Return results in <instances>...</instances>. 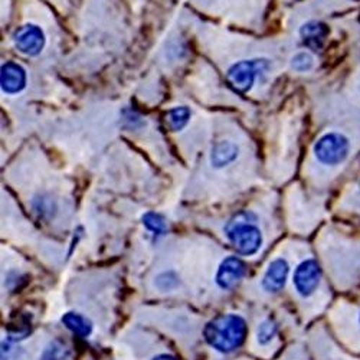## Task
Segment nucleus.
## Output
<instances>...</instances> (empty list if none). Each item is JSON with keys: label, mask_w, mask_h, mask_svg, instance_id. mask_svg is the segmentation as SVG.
Returning a JSON list of instances; mask_svg holds the SVG:
<instances>
[{"label": "nucleus", "mask_w": 360, "mask_h": 360, "mask_svg": "<svg viewBox=\"0 0 360 360\" xmlns=\"http://www.w3.org/2000/svg\"><path fill=\"white\" fill-rule=\"evenodd\" d=\"M153 360H176V359L173 356H170V354H159Z\"/></svg>", "instance_id": "obj_22"}, {"label": "nucleus", "mask_w": 360, "mask_h": 360, "mask_svg": "<svg viewBox=\"0 0 360 360\" xmlns=\"http://www.w3.org/2000/svg\"><path fill=\"white\" fill-rule=\"evenodd\" d=\"M63 324L78 338H88L93 333V323L78 313L64 314Z\"/></svg>", "instance_id": "obj_12"}, {"label": "nucleus", "mask_w": 360, "mask_h": 360, "mask_svg": "<svg viewBox=\"0 0 360 360\" xmlns=\"http://www.w3.org/2000/svg\"><path fill=\"white\" fill-rule=\"evenodd\" d=\"M8 333H9V340L13 343L25 339L29 333H31V317H27L25 314L19 316L15 321L9 324Z\"/></svg>", "instance_id": "obj_14"}, {"label": "nucleus", "mask_w": 360, "mask_h": 360, "mask_svg": "<svg viewBox=\"0 0 360 360\" xmlns=\"http://www.w3.org/2000/svg\"><path fill=\"white\" fill-rule=\"evenodd\" d=\"M328 37V27L317 20H310L300 27V38L306 46L311 49H320Z\"/></svg>", "instance_id": "obj_10"}, {"label": "nucleus", "mask_w": 360, "mask_h": 360, "mask_svg": "<svg viewBox=\"0 0 360 360\" xmlns=\"http://www.w3.org/2000/svg\"><path fill=\"white\" fill-rule=\"evenodd\" d=\"M13 342L8 340L2 345V360H19L20 359V350L19 347L12 346Z\"/></svg>", "instance_id": "obj_20"}, {"label": "nucleus", "mask_w": 360, "mask_h": 360, "mask_svg": "<svg viewBox=\"0 0 360 360\" xmlns=\"http://www.w3.org/2000/svg\"><path fill=\"white\" fill-rule=\"evenodd\" d=\"M291 68L295 72H309L310 70L314 68V56L310 52L302 51L297 52L292 58H291Z\"/></svg>", "instance_id": "obj_17"}, {"label": "nucleus", "mask_w": 360, "mask_h": 360, "mask_svg": "<svg viewBox=\"0 0 360 360\" xmlns=\"http://www.w3.org/2000/svg\"><path fill=\"white\" fill-rule=\"evenodd\" d=\"M156 285L159 290L162 291H170L177 285V277L174 273L167 271V273H162L160 276H158L156 278Z\"/></svg>", "instance_id": "obj_19"}, {"label": "nucleus", "mask_w": 360, "mask_h": 360, "mask_svg": "<svg viewBox=\"0 0 360 360\" xmlns=\"http://www.w3.org/2000/svg\"><path fill=\"white\" fill-rule=\"evenodd\" d=\"M350 140L338 131L323 134L314 144L316 159L326 166H338L343 163L350 153Z\"/></svg>", "instance_id": "obj_3"}, {"label": "nucleus", "mask_w": 360, "mask_h": 360, "mask_svg": "<svg viewBox=\"0 0 360 360\" xmlns=\"http://www.w3.org/2000/svg\"><path fill=\"white\" fill-rule=\"evenodd\" d=\"M238 147L232 141H218L211 150V163L217 169L231 165L238 158Z\"/></svg>", "instance_id": "obj_11"}, {"label": "nucleus", "mask_w": 360, "mask_h": 360, "mask_svg": "<svg viewBox=\"0 0 360 360\" xmlns=\"http://www.w3.org/2000/svg\"><path fill=\"white\" fill-rule=\"evenodd\" d=\"M277 332H278V324L274 320L271 319L264 320L257 330V339L259 345H266L271 342L276 338Z\"/></svg>", "instance_id": "obj_18"}, {"label": "nucleus", "mask_w": 360, "mask_h": 360, "mask_svg": "<svg viewBox=\"0 0 360 360\" xmlns=\"http://www.w3.org/2000/svg\"><path fill=\"white\" fill-rule=\"evenodd\" d=\"M0 85L6 94H18L26 86V71L16 63H6L0 72Z\"/></svg>", "instance_id": "obj_9"}, {"label": "nucleus", "mask_w": 360, "mask_h": 360, "mask_svg": "<svg viewBox=\"0 0 360 360\" xmlns=\"http://www.w3.org/2000/svg\"><path fill=\"white\" fill-rule=\"evenodd\" d=\"M247 266L241 259L236 257H228L221 262L218 268L217 284L222 290H232L243 280Z\"/></svg>", "instance_id": "obj_7"}, {"label": "nucleus", "mask_w": 360, "mask_h": 360, "mask_svg": "<svg viewBox=\"0 0 360 360\" xmlns=\"http://www.w3.org/2000/svg\"><path fill=\"white\" fill-rule=\"evenodd\" d=\"M143 225L153 233L155 239L162 238L167 232V224L160 214L156 212H147L143 217Z\"/></svg>", "instance_id": "obj_15"}, {"label": "nucleus", "mask_w": 360, "mask_h": 360, "mask_svg": "<svg viewBox=\"0 0 360 360\" xmlns=\"http://www.w3.org/2000/svg\"><path fill=\"white\" fill-rule=\"evenodd\" d=\"M70 354H71V352L64 342L53 340L42 352L39 360H67L70 357Z\"/></svg>", "instance_id": "obj_16"}, {"label": "nucleus", "mask_w": 360, "mask_h": 360, "mask_svg": "<svg viewBox=\"0 0 360 360\" xmlns=\"http://www.w3.org/2000/svg\"><path fill=\"white\" fill-rule=\"evenodd\" d=\"M247 333V323L241 316L221 314L205 326L203 338L217 352L231 353L243 346Z\"/></svg>", "instance_id": "obj_1"}, {"label": "nucleus", "mask_w": 360, "mask_h": 360, "mask_svg": "<svg viewBox=\"0 0 360 360\" xmlns=\"http://www.w3.org/2000/svg\"><path fill=\"white\" fill-rule=\"evenodd\" d=\"M45 34L37 25L26 23L16 29L13 34V44L19 52L27 56H37L45 46Z\"/></svg>", "instance_id": "obj_6"}, {"label": "nucleus", "mask_w": 360, "mask_h": 360, "mask_svg": "<svg viewBox=\"0 0 360 360\" xmlns=\"http://www.w3.org/2000/svg\"><path fill=\"white\" fill-rule=\"evenodd\" d=\"M288 274H290V264L287 262L285 258H276L274 261L269 262L266 271L264 274L262 278V288L266 292H280L287 280H288Z\"/></svg>", "instance_id": "obj_8"}, {"label": "nucleus", "mask_w": 360, "mask_h": 360, "mask_svg": "<svg viewBox=\"0 0 360 360\" xmlns=\"http://www.w3.org/2000/svg\"><path fill=\"white\" fill-rule=\"evenodd\" d=\"M191 110L185 105H180V107H174L172 110L167 111L166 114V123L170 127V130L173 131H179L182 130L188 126L189 120H191Z\"/></svg>", "instance_id": "obj_13"}, {"label": "nucleus", "mask_w": 360, "mask_h": 360, "mask_svg": "<svg viewBox=\"0 0 360 360\" xmlns=\"http://www.w3.org/2000/svg\"><path fill=\"white\" fill-rule=\"evenodd\" d=\"M271 70V63L266 58L244 59L233 64L228 70V79L239 93H247L252 88L257 77H261Z\"/></svg>", "instance_id": "obj_4"}, {"label": "nucleus", "mask_w": 360, "mask_h": 360, "mask_svg": "<svg viewBox=\"0 0 360 360\" xmlns=\"http://www.w3.org/2000/svg\"><path fill=\"white\" fill-rule=\"evenodd\" d=\"M323 283V269L314 258H306L300 262L292 274L294 291L304 300L311 298L320 290Z\"/></svg>", "instance_id": "obj_5"}, {"label": "nucleus", "mask_w": 360, "mask_h": 360, "mask_svg": "<svg viewBox=\"0 0 360 360\" xmlns=\"http://www.w3.org/2000/svg\"><path fill=\"white\" fill-rule=\"evenodd\" d=\"M352 332L360 340V302L357 306L352 307Z\"/></svg>", "instance_id": "obj_21"}, {"label": "nucleus", "mask_w": 360, "mask_h": 360, "mask_svg": "<svg viewBox=\"0 0 360 360\" xmlns=\"http://www.w3.org/2000/svg\"><path fill=\"white\" fill-rule=\"evenodd\" d=\"M254 221V214L243 211L233 215L225 226V233L238 254L254 255L262 245V233Z\"/></svg>", "instance_id": "obj_2"}]
</instances>
